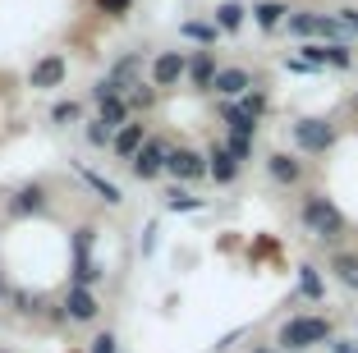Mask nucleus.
Listing matches in <instances>:
<instances>
[{"instance_id":"1","label":"nucleus","mask_w":358,"mask_h":353,"mask_svg":"<svg viewBox=\"0 0 358 353\" xmlns=\"http://www.w3.org/2000/svg\"><path fill=\"white\" fill-rule=\"evenodd\" d=\"M331 340V322L327 317H289L275 335V344L289 353H303V349H317V344Z\"/></svg>"},{"instance_id":"2","label":"nucleus","mask_w":358,"mask_h":353,"mask_svg":"<svg viewBox=\"0 0 358 353\" xmlns=\"http://www.w3.org/2000/svg\"><path fill=\"white\" fill-rule=\"evenodd\" d=\"M303 225L313 229L317 239H345V216H340V207L331 198H322V193H308L303 198Z\"/></svg>"},{"instance_id":"3","label":"nucleus","mask_w":358,"mask_h":353,"mask_svg":"<svg viewBox=\"0 0 358 353\" xmlns=\"http://www.w3.org/2000/svg\"><path fill=\"white\" fill-rule=\"evenodd\" d=\"M92 234H96L92 225H83L74 234V284H78V289H87V284L101 280V266L92 261Z\"/></svg>"},{"instance_id":"4","label":"nucleus","mask_w":358,"mask_h":353,"mask_svg":"<svg viewBox=\"0 0 358 353\" xmlns=\"http://www.w3.org/2000/svg\"><path fill=\"white\" fill-rule=\"evenodd\" d=\"M64 78H69V60H64L60 51L42 55V60L28 69V87H32V92H51V87L64 83Z\"/></svg>"},{"instance_id":"5","label":"nucleus","mask_w":358,"mask_h":353,"mask_svg":"<svg viewBox=\"0 0 358 353\" xmlns=\"http://www.w3.org/2000/svg\"><path fill=\"white\" fill-rule=\"evenodd\" d=\"M294 143H299V152L322 156V152L336 147V129H331L327 120H299V124H294Z\"/></svg>"},{"instance_id":"6","label":"nucleus","mask_w":358,"mask_h":353,"mask_svg":"<svg viewBox=\"0 0 358 353\" xmlns=\"http://www.w3.org/2000/svg\"><path fill=\"white\" fill-rule=\"evenodd\" d=\"M189 78V55L184 51H161L152 60V87H179Z\"/></svg>"},{"instance_id":"7","label":"nucleus","mask_w":358,"mask_h":353,"mask_svg":"<svg viewBox=\"0 0 358 353\" xmlns=\"http://www.w3.org/2000/svg\"><path fill=\"white\" fill-rule=\"evenodd\" d=\"M299 60L308 64V69H327V64H336V69H349L354 64V55H349V46H340V42H308L303 51H299Z\"/></svg>"},{"instance_id":"8","label":"nucleus","mask_w":358,"mask_h":353,"mask_svg":"<svg viewBox=\"0 0 358 353\" xmlns=\"http://www.w3.org/2000/svg\"><path fill=\"white\" fill-rule=\"evenodd\" d=\"M166 156H170V147L161 143V138H148V143H143V152L129 161V170H134V175L148 184V179H157L161 170H166Z\"/></svg>"},{"instance_id":"9","label":"nucleus","mask_w":358,"mask_h":353,"mask_svg":"<svg viewBox=\"0 0 358 353\" xmlns=\"http://www.w3.org/2000/svg\"><path fill=\"white\" fill-rule=\"evenodd\" d=\"M166 170H170L175 179H184V184H193V179H202V175H207V156H198L193 147H170Z\"/></svg>"},{"instance_id":"10","label":"nucleus","mask_w":358,"mask_h":353,"mask_svg":"<svg viewBox=\"0 0 358 353\" xmlns=\"http://www.w3.org/2000/svg\"><path fill=\"white\" fill-rule=\"evenodd\" d=\"M266 175H271L275 184L294 188V184H303V161L289 156V152H271V156H266Z\"/></svg>"},{"instance_id":"11","label":"nucleus","mask_w":358,"mask_h":353,"mask_svg":"<svg viewBox=\"0 0 358 353\" xmlns=\"http://www.w3.org/2000/svg\"><path fill=\"white\" fill-rule=\"evenodd\" d=\"M96 312H101L96 294H92V289H78V284H69V294H64V317H69V322H96Z\"/></svg>"},{"instance_id":"12","label":"nucleus","mask_w":358,"mask_h":353,"mask_svg":"<svg viewBox=\"0 0 358 353\" xmlns=\"http://www.w3.org/2000/svg\"><path fill=\"white\" fill-rule=\"evenodd\" d=\"M216 92L225 96V101H234V96H248L253 92V73L248 69H216Z\"/></svg>"},{"instance_id":"13","label":"nucleus","mask_w":358,"mask_h":353,"mask_svg":"<svg viewBox=\"0 0 358 353\" xmlns=\"http://www.w3.org/2000/svg\"><path fill=\"white\" fill-rule=\"evenodd\" d=\"M143 143H148V129L138 124V120H129V124H124V129H115V138H110L115 156H124V161H134V156L143 152Z\"/></svg>"},{"instance_id":"14","label":"nucleus","mask_w":358,"mask_h":353,"mask_svg":"<svg viewBox=\"0 0 358 353\" xmlns=\"http://www.w3.org/2000/svg\"><path fill=\"white\" fill-rule=\"evenodd\" d=\"M207 175L216 179V184H234V179H239V161H234V156L225 152L221 143H216V147L207 152Z\"/></svg>"},{"instance_id":"15","label":"nucleus","mask_w":358,"mask_h":353,"mask_svg":"<svg viewBox=\"0 0 358 353\" xmlns=\"http://www.w3.org/2000/svg\"><path fill=\"white\" fill-rule=\"evenodd\" d=\"M253 23L262 32L285 28V23H289V5H285V0H262V5H253Z\"/></svg>"},{"instance_id":"16","label":"nucleus","mask_w":358,"mask_h":353,"mask_svg":"<svg viewBox=\"0 0 358 353\" xmlns=\"http://www.w3.org/2000/svg\"><path fill=\"white\" fill-rule=\"evenodd\" d=\"M37 211H46V188L42 184H28L14 193L10 202V216H37Z\"/></svg>"},{"instance_id":"17","label":"nucleus","mask_w":358,"mask_h":353,"mask_svg":"<svg viewBox=\"0 0 358 353\" xmlns=\"http://www.w3.org/2000/svg\"><path fill=\"white\" fill-rule=\"evenodd\" d=\"M96 106H101L96 124L110 129V138H115V129H124V124H129V101H124V96H106V101H96Z\"/></svg>"},{"instance_id":"18","label":"nucleus","mask_w":358,"mask_h":353,"mask_svg":"<svg viewBox=\"0 0 358 353\" xmlns=\"http://www.w3.org/2000/svg\"><path fill=\"white\" fill-rule=\"evenodd\" d=\"M243 19H248V10H243L239 0H221L216 5V32H239Z\"/></svg>"},{"instance_id":"19","label":"nucleus","mask_w":358,"mask_h":353,"mask_svg":"<svg viewBox=\"0 0 358 353\" xmlns=\"http://www.w3.org/2000/svg\"><path fill=\"white\" fill-rule=\"evenodd\" d=\"M331 275H336L345 289H358V252H336V257H331Z\"/></svg>"},{"instance_id":"20","label":"nucleus","mask_w":358,"mask_h":353,"mask_svg":"<svg viewBox=\"0 0 358 353\" xmlns=\"http://www.w3.org/2000/svg\"><path fill=\"white\" fill-rule=\"evenodd\" d=\"M189 83L193 87H211L216 83V60H211V51H198L189 60Z\"/></svg>"},{"instance_id":"21","label":"nucleus","mask_w":358,"mask_h":353,"mask_svg":"<svg viewBox=\"0 0 358 353\" xmlns=\"http://www.w3.org/2000/svg\"><path fill=\"white\" fill-rule=\"evenodd\" d=\"M83 179H87V184L96 188V193H101L106 202H110V207H120V202H124V193H120V184H110L106 175H96V170H87V166H83Z\"/></svg>"},{"instance_id":"22","label":"nucleus","mask_w":358,"mask_h":353,"mask_svg":"<svg viewBox=\"0 0 358 353\" xmlns=\"http://www.w3.org/2000/svg\"><path fill=\"white\" fill-rule=\"evenodd\" d=\"M299 294H303V298H322V294H327L322 271H317V266H299Z\"/></svg>"},{"instance_id":"23","label":"nucleus","mask_w":358,"mask_h":353,"mask_svg":"<svg viewBox=\"0 0 358 353\" xmlns=\"http://www.w3.org/2000/svg\"><path fill=\"white\" fill-rule=\"evenodd\" d=\"M207 202L202 198H193V193H184V188H170L166 193V211H202Z\"/></svg>"},{"instance_id":"24","label":"nucleus","mask_w":358,"mask_h":353,"mask_svg":"<svg viewBox=\"0 0 358 353\" xmlns=\"http://www.w3.org/2000/svg\"><path fill=\"white\" fill-rule=\"evenodd\" d=\"M138 69H143V60H138V55H124V60L110 69V83H115V87H124V83L134 87V73H138Z\"/></svg>"},{"instance_id":"25","label":"nucleus","mask_w":358,"mask_h":353,"mask_svg":"<svg viewBox=\"0 0 358 353\" xmlns=\"http://www.w3.org/2000/svg\"><path fill=\"white\" fill-rule=\"evenodd\" d=\"M184 37H189V42H202V46H211L216 42V23H184Z\"/></svg>"},{"instance_id":"26","label":"nucleus","mask_w":358,"mask_h":353,"mask_svg":"<svg viewBox=\"0 0 358 353\" xmlns=\"http://www.w3.org/2000/svg\"><path fill=\"white\" fill-rule=\"evenodd\" d=\"M51 120H55V124H74V120H78V101H55Z\"/></svg>"},{"instance_id":"27","label":"nucleus","mask_w":358,"mask_h":353,"mask_svg":"<svg viewBox=\"0 0 358 353\" xmlns=\"http://www.w3.org/2000/svg\"><path fill=\"white\" fill-rule=\"evenodd\" d=\"M225 152H230L234 161H248V156H253V138H239V134H230V143H225Z\"/></svg>"},{"instance_id":"28","label":"nucleus","mask_w":358,"mask_h":353,"mask_svg":"<svg viewBox=\"0 0 358 353\" xmlns=\"http://www.w3.org/2000/svg\"><path fill=\"white\" fill-rule=\"evenodd\" d=\"M96 5H101L106 14H115V19H124V14L134 10V0H96Z\"/></svg>"},{"instance_id":"29","label":"nucleus","mask_w":358,"mask_h":353,"mask_svg":"<svg viewBox=\"0 0 358 353\" xmlns=\"http://www.w3.org/2000/svg\"><path fill=\"white\" fill-rule=\"evenodd\" d=\"M239 106H243V110H248V115H253V120H257V115L266 110V96H262V92H248V96H243Z\"/></svg>"},{"instance_id":"30","label":"nucleus","mask_w":358,"mask_h":353,"mask_svg":"<svg viewBox=\"0 0 358 353\" xmlns=\"http://www.w3.org/2000/svg\"><path fill=\"white\" fill-rule=\"evenodd\" d=\"M87 143H92V147H110V129H101L92 120V124H87Z\"/></svg>"},{"instance_id":"31","label":"nucleus","mask_w":358,"mask_h":353,"mask_svg":"<svg viewBox=\"0 0 358 353\" xmlns=\"http://www.w3.org/2000/svg\"><path fill=\"white\" fill-rule=\"evenodd\" d=\"M152 101H157V87H143V83H134V106H143V110H148Z\"/></svg>"},{"instance_id":"32","label":"nucleus","mask_w":358,"mask_h":353,"mask_svg":"<svg viewBox=\"0 0 358 353\" xmlns=\"http://www.w3.org/2000/svg\"><path fill=\"white\" fill-rule=\"evenodd\" d=\"M92 353H115V335H110V331L96 335V340H92Z\"/></svg>"},{"instance_id":"33","label":"nucleus","mask_w":358,"mask_h":353,"mask_svg":"<svg viewBox=\"0 0 358 353\" xmlns=\"http://www.w3.org/2000/svg\"><path fill=\"white\" fill-rule=\"evenodd\" d=\"M331 349H336V353H358V344H354V340H336Z\"/></svg>"},{"instance_id":"34","label":"nucleus","mask_w":358,"mask_h":353,"mask_svg":"<svg viewBox=\"0 0 358 353\" xmlns=\"http://www.w3.org/2000/svg\"><path fill=\"white\" fill-rule=\"evenodd\" d=\"M340 14H345V19H340V23H349V28L358 32V10H340Z\"/></svg>"},{"instance_id":"35","label":"nucleus","mask_w":358,"mask_h":353,"mask_svg":"<svg viewBox=\"0 0 358 353\" xmlns=\"http://www.w3.org/2000/svg\"><path fill=\"white\" fill-rule=\"evenodd\" d=\"M248 353H280V349H271V344H257V349H248Z\"/></svg>"},{"instance_id":"36","label":"nucleus","mask_w":358,"mask_h":353,"mask_svg":"<svg viewBox=\"0 0 358 353\" xmlns=\"http://www.w3.org/2000/svg\"><path fill=\"white\" fill-rule=\"evenodd\" d=\"M354 110H358V92H354Z\"/></svg>"}]
</instances>
